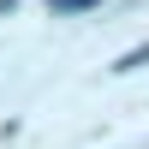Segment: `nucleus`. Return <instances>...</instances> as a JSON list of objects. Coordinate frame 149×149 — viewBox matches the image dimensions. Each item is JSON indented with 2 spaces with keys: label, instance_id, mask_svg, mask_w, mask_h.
Returning a JSON list of instances; mask_svg holds the SVG:
<instances>
[{
  "label": "nucleus",
  "instance_id": "nucleus-1",
  "mask_svg": "<svg viewBox=\"0 0 149 149\" xmlns=\"http://www.w3.org/2000/svg\"><path fill=\"white\" fill-rule=\"evenodd\" d=\"M90 6H102V0H48L54 18H72V12H90Z\"/></svg>",
  "mask_w": 149,
  "mask_h": 149
},
{
  "label": "nucleus",
  "instance_id": "nucleus-2",
  "mask_svg": "<svg viewBox=\"0 0 149 149\" xmlns=\"http://www.w3.org/2000/svg\"><path fill=\"white\" fill-rule=\"evenodd\" d=\"M143 60H149V42H137V48H131V54H119V60H113V72H137Z\"/></svg>",
  "mask_w": 149,
  "mask_h": 149
}]
</instances>
